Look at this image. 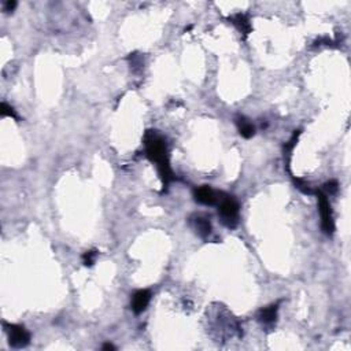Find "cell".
I'll return each mask as SVG.
<instances>
[{
    "instance_id": "cell-12",
    "label": "cell",
    "mask_w": 351,
    "mask_h": 351,
    "mask_svg": "<svg viewBox=\"0 0 351 351\" xmlns=\"http://www.w3.org/2000/svg\"><path fill=\"white\" fill-rule=\"evenodd\" d=\"M337 190H339V184L336 180H331L328 183L324 184V191H325L324 193L325 195H328V193L329 195H335Z\"/></svg>"
},
{
    "instance_id": "cell-5",
    "label": "cell",
    "mask_w": 351,
    "mask_h": 351,
    "mask_svg": "<svg viewBox=\"0 0 351 351\" xmlns=\"http://www.w3.org/2000/svg\"><path fill=\"white\" fill-rule=\"evenodd\" d=\"M193 198L200 205H206V206H213L215 203H218V193L214 191L213 188H210L209 185H202L198 187L193 191Z\"/></svg>"
},
{
    "instance_id": "cell-4",
    "label": "cell",
    "mask_w": 351,
    "mask_h": 351,
    "mask_svg": "<svg viewBox=\"0 0 351 351\" xmlns=\"http://www.w3.org/2000/svg\"><path fill=\"white\" fill-rule=\"evenodd\" d=\"M4 328L8 335V343L11 344L14 349H22L31 343V333L23 328L22 325H16V324H6Z\"/></svg>"
},
{
    "instance_id": "cell-8",
    "label": "cell",
    "mask_w": 351,
    "mask_h": 351,
    "mask_svg": "<svg viewBox=\"0 0 351 351\" xmlns=\"http://www.w3.org/2000/svg\"><path fill=\"white\" fill-rule=\"evenodd\" d=\"M236 125H237V129H239V133H240L245 139H250L255 135V128H254V125H252L247 118H245V117H237Z\"/></svg>"
},
{
    "instance_id": "cell-3",
    "label": "cell",
    "mask_w": 351,
    "mask_h": 351,
    "mask_svg": "<svg viewBox=\"0 0 351 351\" xmlns=\"http://www.w3.org/2000/svg\"><path fill=\"white\" fill-rule=\"evenodd\" d=\"M317 200H318V210L321 215V227L325 235L331 236L335 230V224H333V215H332V209L328 200V195H325L322 191H317Z\"/></svg>"
},
{
    "instance_id": "cell-10",
    "label": "cell",
    "mask_w": 351,
    "mask_h": 351,
    "mask_svg": "<svg viewBox=\"0 0 351 351\" xmlns=\"http://www.w3.org/2000/svg\"><path fill=\"white\" fill-rule=\"evenodd\" d=\"M193 225H195L196 232H198L202 237H207L210 233H211V224H210V221H209L207 218H203V217H195Z\"/></svg>"
},
{
    "instance_id": "cell-7",
    "label": "cell",
    "mask_w": 351,
    "mask_h": 351,
    "mask_svg": "<svg viewBox=\"0 0 351 351\" xmlns=\"http://www.w3.org/2000/svg\"><path fill=\"white\" fill-rule=\"evenodd\" d=\"M229 21L232 22V25H235L237 28V31L240 32L242 35H250L251 33V22H250V19H248V17L246 16V14H242V13H239V14H235V16L229 17Z\"/></svg>"
},
{
    "instance_id": "cell-11",
    "label": "cell",
    "mask_w": 351,
    "mask_h": 351,
    "mask_svg": "<svg viewBox=\"0 0 351 351\" xmlns=\"http://www.w3.org/2000/svg\"><path fill=\"white\" fill-rule=\"evenodd\" d=\"M96 257H98V251L96 250H89V251L84 252L83 255V263H84L87 267H91L95 261H96Z\"/></svg>"
},
{
    "instance_id": "cell-9",
    "label": "cell",
    "mask_w": 351,
    "mask_h": 351,
    "mask_svg": "<svg viewBox=\"0 0 351 351\" xmlns=\"http://www.w3.org/2000/svg\"><path fill=\"white\" fill-rule=\"evenodd\" d=\"M277 305H270L267 307H263L261 309L260 313H258V320L263 324H272L275 322L276 318H277Z\"/></svg>"
},
{
    "instance_id": "cell-13",
    "label": "cell",
    "mask_w": 351,
    "mask_h": 351,
    "mask_svg": "<svg viewBox=\"0 0 351 351\" xmlns=\"http://www.w3.org/2000/svg\"><path fill=\"white\" fill-rule=\"evenodd\" d=\"M1 117H11V118H14V120H19L18 118V115L16 114V111H14V108L11 106H8L7 103H1Z\"/></svg>"
},
{
    "instance_id": "cell-2",
    "label": "cell",
    "mask_w": 351,
    "mask_h": 351,
    "mask_svg": "<svg viewBox=\"0 0 351 351\" xmlns=\"http://www.w3.org/2000/svg\"><path fill=\"white\" fill-rule=\"evenodd\" d=\"M218 202V214L221 217V221L228 228H235L239 222V203L232 196L220 198Z\"/></svg>"
},
{
    "instance_id": "cell-6",
    "label": "cell",
    "mask_w": 351,
    "mask_h": 351,
    "mask_svg": "<svg viewBox=\"0 0 351 351\" xmlns=\"http://www.w3.org/2000/svg\"><path fill=\"white\" fill-rule=\"evenodd\" d=\"M153 294L148 290H139L132 297V310L136 314H140L147 309V306L151 300Z\"/></svg>"
},
{
    "instance_id": "cell-1",
    "label": "cell",
    "mask_w": 351,
    "mask_h": 351,
    "mask_svg": "<svg viewBox=\"0 0 351 351\" xmlns=\"http://www.w3.org/2000/svg\"><path fill=\"white\" fill-rule=\"evenodd\" d=\"M145 153L148 159L157 165L163 187L168 185L173 180V173L169 163L168 147H166V141L154 130H150L145 135Z\"/></svg>"
},
{
    "instance_id": "cell-15",
    "label": "cell",
    "mask_w": 351,
    "mask_h": 351,
    "mask_svg": "<svg viewBox=\"0 0 351 351\" xmlns=\"http://www.w3.org/2000/svg\"><path fill=\"white\" fill-rule=\"evenodd\" d=\"M103 350H115V347L111 343H106L103 346Z\"/></svg>"
},
{
    "instance_id": "cell-14",
    "label": "cell",
    "mask_w": 351,
    "mask_h": 351,
    "mask_svg": "<svg viewBox=\"0 0 351 351\" xmlns=\"http://www.w3.org/2000/svg\"><path fill=\"white\" fill-rule=\"evenodd\" d=\"M16 7H17V1H14V0H13V1L8 0V1L4 3V11H7V13L8 11H13Z\"/></svg>"
}]
</instances>
